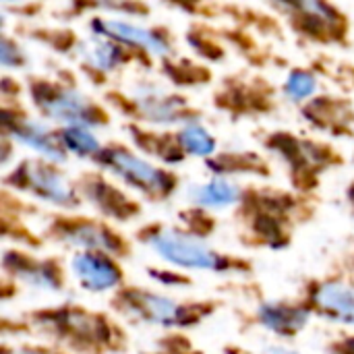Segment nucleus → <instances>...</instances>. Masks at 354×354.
Wrapping results in <instances>:
<instances>
[{"label":"nucleus","instance_id":"nucleus-1","mask_svg":"<svg viewBox=\"0 0 354 354\" xmlns=\"http://www.w3.org/2000/svg\"><path fill=\"white\" fill-rule=\"evenodd\" d=\"M141 241L166 263L195 270V272H218L228 274L234 272L236 266L232 259L224 257L216 249H212L203 236L172 228V226H151L143 230Z\"/></svg>","mask_w":354,"mask_h":354},{"label":"nucleus","instance_id":"nucleus-2","mask_svg":"<svg viewBox=\"0 0 354 354\" xmlns=\"http://www.w3.org/2000/svg\"><path fill=\"white\" fill-rule=\"evenodd\" d=\"M29 97L33 108L46 120H52L62 129L68 127L93 129L106 124L108 120L102 108L73 85L48 81V79H33L29 83Z\"/></svg>","mask_w":354,"mask_h":354},{"label":"nucleus","instance_id":"nucleus-3","mask_svg":"<svg viewBox=\"0 0 354 354\" xmlns=\"http://www.w3.org/2000/svg\"><path fill=\"white\" fill-rule=\"evenodd\" d=\"M104 170L112 172L118 180L145 195L147 199L162 201L168 199L176 189V178L166 168L151 164L149 160L133 153L122 145H108L93 160Z\"/></svg>","mask_w":354,"mask_h":354},{"label":"nucleus","instance_id":"nucleus-4","mask_svg":"<svg viewBox=\"0 0 354 354\" xmlns=\"http://www.w3.org/2000/svg\"><path fill=\"white\" fill-rule=\"evenodd\" d=\"M35 326L58 338L60 342L83 348H106L114 340V328L97 313H89L83 309H52L44 313H35Z\"/></svg>","mask_w":354,"mask_h":354},{"label":"nucleus","instance_id":"nucleus-5","mask_svg":"<svg viewBox=\"0 0 354 354\" xmlns=\"http://www.w3.org/2000/svg\"><path fill=\"white\" fill-rule=\"evenodd\" d=\"M112 305L118 313L158 328H189L201 319V307L183 305L166 295L143 288L120 290Z\"/></svg>","mask_w":354,"mask_h":354},{"label":"nucleus","instance_id":"nucleus-6","mask_svg":"<svg viewBox=\"0 0 354 354\" xmlns=\"http://www.w3.org/2000/svg\"><path fill=\"white\" fill-rule=\"evenodd\" d=\"M4 180L8 187L62 209H75L81 205V195L75 185L56 164L46 160H23Z\"/></svg>","mask_w":354,"mask_h":354},{"label":"nucleus","instance_id":"nucleus-7","mask_svg":"<svg viewBox=\"0 0 354 354\" xmlns=\"http://www.w3.org/2000/svg\"><path fill=\"white\" fill-rule=\"evenodd\" d=\"M2 131L4 137H10L12 141L33 149L39 160L60 166L68 158L60 145L58 131H52L44 120L31 118L23 112H12L8 106L2 110Z\"/></svg>","mask_w":354,"mask_h":354},{"label":"nucleus","instance_id":"nucleus-8","mask_svg":"<svg viewBox=\"0 0 354 354\" xmlns=\"http://www.w3.org/2000/svg\"><path fill=\"white\" fill-rule=\"evenodd\" d=\"M131 104L139 118L151 124L160 127H172V124H187L193 120V116L187 112V104L183 97L166 91V87L153 83V81H143L133 87L131 93Z\"/></svg>","mask_w":354,"mask_h":354},{"label":"nucleus","instance_id":"nucleus-9","mask_svg":"<svg viewBox=\"0 0 354 354\" xmlns=\"http://www.w3.org/2000/svg\"><path fill=\"white\" fill-rule=\"evenodd\" d=\"M91 29L95 35L108 37L124 48H137L141 52H147L151 56H160V58H168L172 54V46L166 39V35L131 23V21H122V19H108V17H93L89 21Z\"/></svg>","mask_w":354,"mask_h":354},{"label":"nucleus","instance_id":"nucleus-10","mask_svg":"<svg viewBox=\"0 0 354 354\" xmlns=\"http://www.w3.org/2000/svg\"><path fill=\"white\" fill-rule=\"evenodd\" d=\"M52 236L79 251H100L108 255H122L127 247L110 228L91 220H58L52 226Z\"/></svg>","mask_w":354,"mask_h":354},{"label":"nucleus","instance_id":"nucleus-11","mask_svg":"<svg viewBox=\"0 0 354 354\" xmlns=\"http://www.w3.org/2000/svg\"><path fill=\"white\" fill-rule=\"evenodd\" d=\"M71 272L79 286L87 292H110L122 282L118 263L112 255L100 251H77L71 257Z\"/></svg>","mask_w":354,"mask_h":354},{"label":"nucleus","instance_id":"nucleus-12","mask_svg":"<svg viewBox=\"0 0 354 354\" xmlns=\"http://www.w3.org/2000/svg\"><path fill=\"white\" fill-rule=\"evenodd\" d=\"M309 305L311 311L328 322L354 326V284L340 280L313 284Z\"/></svg>","mask_w":354,"mask_h":354},{"label":"nucleus","instance_id":"nucleus-13","mask_svg":"<svg viewBox=\"0 0 354 354\" xmlns=\"http://www.w3.org/2000/svg\"><path fill=\"white\" fill-rule=\"evenodd\" d=\"M2 263L4 270L15 280H19L29 288L46 290V292H58L62 288V276L54 261H41L19 251H6Z\"/></svg>","mask_w":354,"mask_h":354},{"label":"nucleus","instance_id":"nucleus-14","mask_svg":"<svg viewBox=\"0 0 354 354\" xmlns=\"http://www.w3.org/2000/svg\"><path fill=\"white\" fill-rule=\"evenodd\" d=\"M282 10L290 12L292 19H297L301 31H305L309 37L319 39H332L334 33L342 35V15L336 12V8L322 4V2H301V4H282Z\"/></svg>","mask_w":354,"mask_h":354},{"label":"nucleus","instance_id":"nucleus-15","mask_svg":"<svg viewBox=\"0 0 354 354\" xmlns=\"http://www.w3.org/2000/svg\"><path fill=\"white\" fill-rule=\"evenodd\" d=\"M311 313L313 311L303 305L268 301L257 309V319L272 334H276L280 338H292L307 328Z\"/></svg>","mask_w":354,"mask_h":354},{"label":"nucleus","instance_id":"nucleus-16","mask_svg":"<svg viewBox=\"0 0 354 354\" xmlns=\"http://www.w3.org/2000/svg\"><path fill=\"white\" fill-rule=\"evenodd\" d=\"M75 54L77 58L83 62V66L100 73V75H110L114 73L116 68H120L129 54L124 50V46L108 39V37H102V35H89V37H83L75 44Z\"/></svg>","mask_w":354,"mask_h":354},{"label":"nucleus","instance_id":"nucleus-17","mask_svg":"<svg viewBox=\"0 0 354 354\" xmlns=\"http://www.w3.org/2000/svg\"><path fill=\"white\" fill-rule=\"evenodd\" d=\"M83 195L108 218L114 220H131L137 214V205L133 201H129V197H124L116 187H112L108 180L104 178H85L83 183Z\"/></svg>","mask_w":354,"mask_h":354},{"label":"nucleus","instance_id":"nucleus-18","mask_svg":"<svg viewBox=\"0 0 354 354\" xmlns=\"http://www.w3.org/2000/svg\"><path fill=\"white\" fill-rule=\"evenodd\" d=\"M189 199L203 209H228L241 203L243 189L239 183L228 180L226 176H214L207 183L193 185L187 191Z\"/></svg>","mask_w":354,"mask_h":354},{"label":"nucleus","instance_id":"nucleus-19","mask_svg":"<svg viewBox=\"0 0 354 354\" xmlns=\"http://www.w3.org/2000/svg\"><path fill=\"white\" fill-rule=\"evenodd\" d=\"M270 147L280 153V158H284L290 168L309 170L326 164V156L319 147H315V143H307L290 135H276L270 141Z\"/></svg>","mask_w":354,"mask_h":354},{"label":"nucleus","instance_id":"nucleus-20","mask_svg":"<svg viewBox=\"0 0 354 354\" xmlns=\"http://www.w3.org/2000/svg\"><path fill=\"white\" fill-rule=\"evenodd\" d=\"M176 143L185 156L193 158H212L218 151V141L212 131L197 118L183 124L176 133Z\"/></svg>","mask_w":354,"mask_h":354},{"label":"nucleus","instance_id":"nucleus-21","mask_svg":"<svg viewBox=\"0 0 354 354\" xmlns=\"http://www.w3.org/2000/svg\"><path fill=\"white\" fill-rule=\"evenodd\" d=\"M58 137H60L62 149L68 156H75L81 160H95L100 156V151L104 149V145L100 143V139L93 135L91 129L68 127V129H60Z\"/></svg>","mask_w":354,"mask_h":354},{"label":"nucleus","instance_id":"nucleus-22","mask_svg":"<svg viewBox=\"0 0 354 354\" xmlns=\"http://www.w3.org/2000/svg\"><path fill=\"white\" fill-rule=\"evenodd\" d=\"M317 91V79L313 73L297 68L284 81V95L290 102H305Z\"/></svg>","mask_w":354,"mask_h":354},{"label":"nucleus","instance_id":"nucleus-23","mask_svg":"<svg viewBox=\"0 0 354 354\" xmlns=\"http://www.w3.org/2000/svg\"><path fill=\"white\" fill-rule=\"evenodd\" d=\"M4 354H60L44 346H17V348H4Z\"/></svg>","mask_w":354,"mask_h":354},{"label":"nucleus","instance_id":"nucleus-24","mask_svg":"<svg viewBox=\"0 0 354 354\" xmlns=\"http://www.w3.org/2000/svg\"><path fill=\"white\" fill-rule=\"evenodd\" d=\"M334 354H354V338H348L340 346H336Z\"/></svg>","mask_w":354,"mask_h":354},{"label":"nucleus","instance_id":"nucleus-25","mask_svg":"<svg viewBox=\"0 0 354 354\" xmlns=\"http://www.w3.org/2000/svg\"><path fill=\"white\" fill-rule=\"evenodd\" d=\"M261 354H263V353H261Z\"/></svg>","mask_w":354,"mask_h":354}]
</instances>
